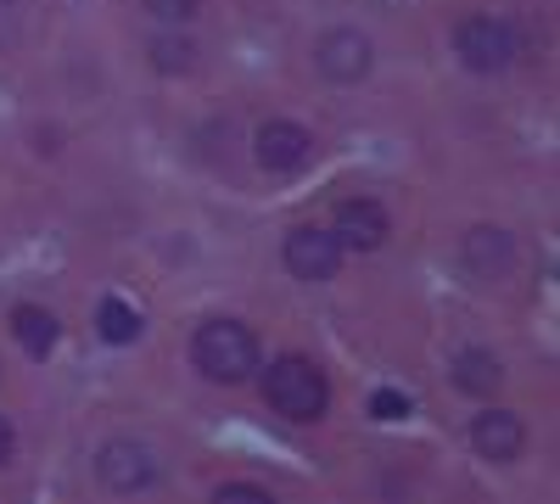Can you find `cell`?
I'll use <instances>...</instances> for the list:
<instances>
[{
  "label": "cell",
  "mask_w": 560,
  "mask_h": 504,
  "mask_svg": "<svg viewBox=\"0 0 560 504\" xmlns=\"http://www.w3.org/2000/svg\"><path fill=\"white\" fill-rule=\"evenodd\" d=\"M7 7H12V0H7Z\"/></svg>",
  "instance_id": "d6986e66"
},
{
  "label": "cell",
  "mask_w": 560,
  "mask_h": 504,
  "mask_svg": "<svg viewBox=\"0 0 560 504\" xmlns=\"http://www.w3.org/2000/svg\"><path fill=\"white\" fill-rule=\"evenodd\" d=\"M471 443H477L482 460L510 466V460H522V448H527V426H522V415H510V409H488V415L471 421Z\"/></svg>",
  "instance_id": "ba28073f"
},
{
  "label": "cell",
  "mask_w": 560,
  "mask_h": 504,
  "mask_svg": "<svg viewBox=\"0 0 560 504\" xmlns=\"http://www.w3.org/2000/svg\"><path fill=\"white\" fill-rule=\"evenodd\" d=\"M12 337L23 342V353L45 359V353L57 348V314H45V308H34V303L12 308Z\"/></svg>",
  "instance_id": "7c38bea8"
},
{
  "label": "cell",
  "mask_w": 560,
  "mask_h": 504,
  "mask_svg": "<svg viewBox=\"0 0 560 504\" xmlns=\"http://www.w3.org/2000/svg\"><path fill=\"white\" fill-rule=\"evenodd\" d=\"M387 236H393V224H387V208H382L376 197H353V202L337 208V242H342V247L376 253Z\"/></svg>",
  "instance_id": "9c48e42d"
},
{
  "label": "cell",
  "mask_w": 560,
  "mask_h": 504,
  "mask_svg": "<svg viewBox=\"0 0 560 504\" xmlns=\"http://www.w3.org/2000/svg\"><path fill=\"white\" fill-rule=\"evenodd\" d=\"M454 51H459V62L471 73H504L510 62L522 57V39H516V28H510L504 17L482 12V17H465L454 28Z\"/></svg>",
  "instance_id": "3957f363"
},
{
  "label": "cell",
  "mask_w": 560,
  "mask_h": 504,
  "mask_svg": "<svg viewBox=\"0 0 560 504\" xmlns=\"http://www.w3.org/2000/svg\"><path fill=\"white\" fill-rule=\"evenodd\" d=\"M370 62H376V51H370V39L359 28H331L314 45V68L331 84H359L370 73Z\"/></svg>",
  "instance_id": "52a82bcc"
},
{
  "label": "cell",
  "mask_w": 560,
  "mask_h": 504,
  "mask_svg": "<svg viewBox=\"0 0 560 504\" xmlns=\"http://www.w3.org/2000/svg\"><path fill=\"white\" fill-rule=\"evenodd\" d=\"M147 12H152L158 23H191V17L202 12V0H147Z\"/></svg>",
  "instance_id": "9a60e30c"
},
{
  "label": "cell",
  "mask_w": 560,
  "mask_h": 504,
  "mask_svg": "<svg viewBox=\"0 0 560 504\" xmlns=\"http://www.w3.org/2000/svg\"><path fill=\"white\" fill-rule=\"evenodd\" d=\"M342 242L337 231H319V224H303V231L287 236V269L298 274V281H331V274L342 269Z\"/></svg>",
  "instance_id": "8992f818"
},
{
  "label": "cell",
  "mask_w": 560,
  "mask_h": 504,
  "mask_svg": "<svg viewBox=\"0 0 560 504\" xmlns=\"http://www.w3.org/2000/svg\"><path fill=\"white\" fill-rule=\"evenodd\" d=\"M370 415H376V421H404L409 415V398L398 387H382L376 398H370Z\"/></svg>",
  "instance_id": "2e32d148"
},
{
  "label": "cell",
  "mask_w": 560,
  "mask_h": 504,
  "mask_svg": "<svg viewBox=\"0 0 560 504\" xmlns=\"http://www.w3.org/2000/svg\"><path fill=\"white\" fill-rule=\"evenodd\" d=\"M264 398H269L275 415H287V421H319L325 403H331V387H325V376L308 359L287 353L264 371Z\"/></svg>",
  "instance_id": "7a4b0ae2"
},
{
  "label": "cell",
  "mask_w": 560,
  "mask_h": 504,
  "mask_svg": "<svg viewBox=\"0 0 560 504\" xmlns=\"http://www.w3.org/2000/svg\"><path fill=\"white\" fill-rule=\"evenodd\" d=\"M96 477L113 493H147V488H158V454L135 437H113L96 454Z\"/></svg>",
  "instance_id": "277c9868"
},
{
  "label": "cell",
  "mask_w": 560,
  "mask_h": 504,
  "mask_svg": "<svg viewBox=\"0 0 560 504\" xmlns=\"http://www.w3.org/2000/svg\"><path fill=\"white\" fill-rule=\"evenodd\" d=\"M219 499H269V488H258V482H219Z\"/></svg>",
  "instance_id": "e0dca14e"
},
{
  "label": "cell",
  "mask_w": 560,
  "mask_h": 504,
  "mask_svg": "<svg viewBox=\"0 0 560 504\" xmlns=\"http://www.w3.org/2000/svg\"><path fill=\"white\" fill-rule=\"evenodd\" d=\"M253 157L269 174H303L314 163V134L303 124H292V118H269L253 134Z\"/></svg>",
  "instance_id": "5b68a950"
},
{
  "label": "cell",
  "mask_w": 560,
  "mask_h": 504,
  "mask_svg": "<svg viewBox=\"0 0 560 504\" xmlns=\"http://www.w3.org/2000/svg\"><path fill=\"white\" fill-rule=\"evenodd\" d=\"M96 331H102V342L129 348V342L140 337V314H135L124 297H102V308H96Z\"/></svg>",
  "instance_id": "4fadbf2b"
},
{
  "label": "cell",
  "mask_w": 560,
  "mask_h": 504,
  "mask_svg": "<svg viewBox=\"0 0 560 504\" xmlns=\"http://www.w3.org/2000/svg\"><path fill=\"white\" fill-rule=\"evenodd\" d=\"M499 382H504V371H499V359H493L488 348H465V353H454V387H459V392L493 398Z\"/></svg>",
  "instance_id": "8fae6325"
},
{
  "label": "cell",
  "mask_w": 560,
  "mask_h": 504,
  "mask_svg": "<svg viewBox=\"0 0 560 504\" xmlns=\"http://www.w3.org/2000/svg\"><path fill=\"white\" fill-rule=\"evenodd\" d=\"M152 68L158 73H191L197 68V45L185 34H158L152 39Z\"/></svg>",
  "instance_id": "5bb4252c"
},
{
  "label": "cell",
  "mask_w": 560,
  "mask_h": 504,
  "mask_svg": "<svg viewBox=\"0 0 560 504\" xmlns=\"http://www.w3.org/2000/svg\"><path fill=\"white\" fill-rule=\"evenodd\" d=\"M459 258H465L471 274H482V281H499V274L510 269V258H516V242H510L504 231H493V224H477V231L459 242Z\"/></svg>",
  "instance_id": "30bf717a"
},
{
  "label": "cell",
  "mask_w": 560,
  "mask_h": 504,
  "mask_svg": "<svg viewBox=\"0 0 560 504\" xmlns=\"http://www.w3.org/2000/svg\"><path fill=\"white\" fill-rule=\"evenodd\" d=\"M12 448H18V432H12V421H7V415H0V466L12 460Z\"/></svg>",
  "instance_id": "ac0fdd59"
},
{
  "label": "cell",
  "mask_w": 560,
  "mask_h": 504,
  "mask_svg": "<svg viewBox=\"0 0 560 504\" xmlns=\"http://www.w3.org/2000/svg\"><path fill=\"white\" fill-rule=\"evenodd\" d=\"M191 359H197V371L208 382L236 387L258 371V337L242 326V319H208V326L197 331V342H191Z\"/></svg>",
  "instance_id": "6da1fadb"
}]
</instances>
